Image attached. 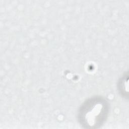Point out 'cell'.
Instances as JSON below:
<instances>
[{
  "instance_id": "obj_1",
  "label": "cell",
  "mask_w": 129,
  "mask_h": 129,
  "mask_svg": "<svg viewBox=\"0 0 129 129\" xmlns=\"http://www.w3.org/2000/svg\"><path fill=\"white\" fill-rule=\"evenodd\" d=\"M109 105L100 96H95L85 101L78 112V120L85 128L95 129L101 127L108 117Z\"/></svg>"
}]
</instances>
